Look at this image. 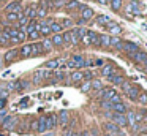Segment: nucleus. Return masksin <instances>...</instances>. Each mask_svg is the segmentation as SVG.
Masks as SVG:
<instances>
[{
  "instance_id": "41",
  "label": "nucleus",
  "mask_w": 147,
  "mask_h": 136,
  "mask_svg": "<svg viewBox=\"0 0 147 136\" xmlns=\"http://www.w3.org/2000/svg\"><path fill=\"white\" fill-rule=\"evenodd\" d=\"M16 38H18V41H19V43H24V41L27 40V33L24 30H19V32H18V35H16Z\"/></svg>"
},
{
  "instance_id": "52",
  "label": "nucleus",
  "mask_w": 147,
  "mask_h": 136,
  "mask_svg": "<svg viewBox=\"0 0 147 136\" xmlns=\"http://www.w3.org/2000/svg\"><path fill=\"white\" fill-rule=\"evenodd\" d=\"M8 117V111H7V108L5 109H0V120H5Z\"/></svg>"
},
{
  "instance_id": "17",
  "label": "nucleus",
  "mask_w": 147,
  "mask_h": 136,
  "mask_svg": "<svg viewBox=\"0 0 147 136\" xmlns=\"http://www.w3.org/2000/svg\"><path fill=\"white\" fill-rule=\"evenodd\" d=\"M57 127V114H49L46 116V128L48 130H54Z\"/></svg>"
},
{
  "instance_id": "24",
  "label": "nucleus",
  "mask_w": 147,
  "mask_h": 136,
  "mask_svg": "<svg viewBox=\"0 0 147 136\" xmlns=\"http://www.w3.org/2000/svg\"><path fill=\"white\" fill-rule=\"evenodd\" d=\"M52 44H54V47H60L63 46V38H62V33H54L51 38Z\"/></svg>"
},
{
  "instance_id": "33",
  "label": "nucleus",
  "mask_w": 147,
  "mask_h": 136,
  "mask_svg": "<svg viewBox=\"0 0 147 136\" xmlns=\"http://www.w3.org/2000/svg\"><path fill=\"white\" fill-rule=\"evenodd\" d=\"M18 19H19V14H18V13H7V16H5V21L11 22V24H16Z\"/></svg>"
},
{
  "instance_id": "10",
  "label": "nucleus",
  "mask_w": 147,
  "mask_h": 136,
  "mask_svg": "<svg viewBox=\"0 0 147 136\" xmlns=\"http://www.w3.org/2000/svg\"><path fill=\"white\" fill-rule=\"evenodd\" d=\"M2 125H3L5 130H8V131H11V130H14V127L18 125V119L13 116H8L5 120H2Z\"/></svg>"
},
{
  "instance_id": "15",
  "label": "nucleus",
  "mask_w": 147,
  "mask_h": 136,
  "mask_svg": "<svg viewBox=\"0 0 147 136\" xmlns=\"http://www.w3.org/2000/svg\"><path fill=\"white\" fill-rule=\"evenodd\" d=\"M81 19H84V21H90V19L95 16V11H93V8H90V6H84L82 9H81Z\"/></svg>"
},
{
  "instance_id": "39",
  "label": "nucleus",
  "mask_w": 147,
  "mask_h": 136,
  "mask_svg": "<svg viewBox=\"0 0 147 136\" xmlns=\"http://www.w3.org/2000/svg\"><path fill=\"white\" fill-rule=\"evenodd\" d=\"M136 101H139L141 104H147V92H142L141 90V93L138 95V100Z\"/></svg>"
},
{
  "instance_id": "43",
  "label": "nucleus",
  "mask_w": 147,
  "mask_h": 136,
  "mask_svg": "<svg viewBox=\"0 0 147 136\" xmlns=\"http://www.w3.org/2000/svg\"><path fill=\"white\" fill-rule=\"evenodd\" d=\"M62 38H63V44H70L71 43V38H70V30H65L63 33H62Z\"/></svg>"
},
{
  "instance_id": "31",
  "label": "nucleus",
  "mask_w": 147,
  "mask_h": 136,
  "mask_svg": "<svg viewBox=\"0 0 147 136\" xmlns=\"http://www.w3.org/2000/svg\"><path fill=\"white\" fill-rule=\"evenodd\" d=\"M70 38H71V43L70 44H73V46H78V44L81 43L79 37H78V33H76V28H71V30H70Z\"/></svg>"
},
{
  "instance_id": "61",
  "label": "nucleus",
  "mask_w": 147,
  "mask_h": 136,
  "mask_svg": "<svg viewBox=\"0 0 147 136\" xmlns=\"http://www.w3.org/2000/svg\"><path fill=\"white\" fill-rule=\"evenodd\" d=\"M144 71H146V73H147V65H144Z\"/></svg>"
},
{
  "instance_id": "14",
  "label": "nucleus",
  "mask_w": 147,
  "mask_h": 136,
  "mask_svg": "<svg viewBox=\"0 0 147 136\" xmlns=\"http://www.w3.org/2000/svg\"><path fill=\"white\" fill-rule=\"evenodd\" d=\"M84 81V73L81 70H74L73 73L70 74V82L71 84H81Z\"/></svg>"
},
{
  "instance_id": "4",
  "label": "nucleus",
  "mask_w": 147,
  "mask_h": 136,
  "mask_svg": "<svg viewBox=\"0 0 147 136\" xmlns=\"http://www.w3.org/2000/svg\"><path fill=\"white\" fill-rule=\"evenodd\" d=\"M103 128L106 130V133H111V135H115V136H123L117 125L114 122H105L103 123Z\"/></svg>"
},
{
  "instance_id": "7",
  "label": "nucleus",
  "mask_w": 147,
  "mask_h": 136,
  "mask_svg": "<svg viewBox=\"0 0 147 136\" xmlns=\"http://www.w3.org/2000/svg\"><path fill=\"white\" fill-rule=\"evenodd\" d=\"M139 93H141V87L138 84H131L130 89L127 90V97L130 98V100H133V101L138 100V95Z\"/></svg>"
},
{
  "instance_id": "5",
  "label": "nucleus",
  "mask_w": 147,
  "mask_h": 136,
  "mask_svg": "<svg viewBox=\"0 0 147 136\" xmlns=\"http://www.w3.org/2000/svg\"><path fill=\"white\" fill-rule=\"evenodd\" d=\"M68 122H70V112L68 111H60V112L57 114V123L62 127V128H65V127L68 125Z\"/></svg>"
},
{
  "instance_id": "42",
  "label": "nucleus",
  "mask_w": 147,
  "mask_h": 136,
  "mask_svg": "<svg viewBox=\"0 0 147 136\" xmlns=\"http://www.w3.org/2000/svg\"><path fill=\"white\" fill-rule=\"evenodd\" d=\"M81 92H82V93H87V92L90 90V81H82L81 82Z\"/></svg>"
},
{
  "instance_id": "16",
  "label": "nucleus",
  "mask_w": 147,
  "mask_h": 136,
  "mask_svg": "<svg viewBox=\"0 0 147 136\" xmlns=\"http://www.w3.org/2000/svg\"><path fill=\"white\" fill-rule=\"evenodd\" d=\"M109 46L114 47L115 51H120V52H123V40H120L119 37H111Z\"/></svg>"
},
{
  "instance_id": "40",
  "label": "nucleus",
  "mask_w": 147,
  "mask_h": 136,
  "mask_svg": "<svg viewBox=\"0 0 147 136\" xmlns=\"http://www.w3.org/2000/svg\"><path fill=\"white\" fill-rule=\"evenodd\" d=\"M67 3H68V0H54V2H52V6H54V8H63Z\"/></svg>"
},
{
  "instance_id": "59",
  "label": "nucleus",
  "mask_w": 147,
  "mask_h": 136,
  "mask_svg": "<svg viewBox=\"0 0 147 136\" xmlns=\"http://www.w3.org/2000/svg\"><path fill=\"white\" fill-rule=\"evenodd\" d=\"M71 136H81V133H78V131H73V133H71Z\"/></svg>"
},
{
  "instance_id": "28",
  "label": "nucleus",
  "mask_w": 147,
  "mask_h": 136,
  "mask_svg": "<svg viewBox=\"0 0 147 136\" xmlns=\"http://www.w3.org/2000/svg\"><path fill=\"white\" fill-rule=\"evenodd\" d=\"M109 21H111V19H109V16H106V14H100V16H96V18H95V22L98 25H101V27H105Z\"/></svg>"
},
{
  "instance_id": "37",
  "label": "nucleus",
  "mask_w": 147,
  "mask_h": 136,
  "mask_svg": "<svg viewBox=\"0 0 147 136\" xmlns=\"http://www.w3.org/2000/svg\"><path fill=\"white\" fill-rule=\"evenodd\" d=\"M30 85H32V82L29 79H19V92H24L27 89H30Z\"/></svg>"
},
{
  "instance_id": "25",
  "label": "nucleus",
  "mask_w": 147,
  "mask_h": 136,
  "mask_svg": "<svg viewBox=\"0 0 147 136\" xmlns=\"http://www.w3.org/2000/svg\"><path fill=\"white\" fill-rule=\"evenodd\" d=\"M112 112H115V114H125L127 112V106L123 104V101L122 103H117V104H112Z\"/></svg>"
},
{
  "instance_id": "20",
  "label": "nucleus",
  "mask_w": 147,
  "mask_h": 136,
  "mask_svg": "<svg viewBox=\"0 0 147 136\" xmlns=\"http://www.w3.org/2000/svg\"><path fill=\"white\" fill-rule=\"evenodd\" d=\"M114 71H115L114 63H106V65L101 66V76H106V78H108V76H111Z\"/></svg>"
},
{
  "instance_id": "8",
  "label": "nucleus",
  "mask_w": 147,
  "mask_h": 136,
  "mask_svg": "<svg viewBox=\"0 0 147 136\" xmlns=\"http://www.w3.org/2000/svg\"><path fill=\"white\" fill-rule=\"evenodd\" d=\"M70 60L73 62V65H74V68H76V70L84 68V60H86V57H84L82 54H73Z\"/></svg>"
},
{
  "instance_id": "55",
  "label": "nucleus",
  "mask_w": 147,
  "mask_h": 136,
  "mask_svg": "<svg viewBox=\"0 0 147 136\" xmlns=\"http://www.w3.org/2000/svg\"><path fill=\"white\" fill-rule=\"evenodd\" d=\"M74 130H71V128H68L67 131H63V136H71V133H73Z\"/></svg>"
},
{
  "instance_id": "58",
  "label": "nucleus",
  "mask_w": 147,
  "mask_h": 136,
  "mask_svg": "<svg viewBox=\"0 0 147 136\" xmlns=\"http://www.w3.org/2000/svg\"><path fill=\"white\" fill-rule=\"evenodd\" d=\"M2 66H3V59H2V55H0V70H2Z\"/></svg>"
},
{
  "instance_id": "36",
  "label": "nucleus",
  "mask_w": 147,
  "mask_h": 136,
  "mask_svg": "<svg viewBox=\"0 0 147 136\" xmlns=\"http://www.w3.org/2000/svg\"><path fill=\"white\" fill-rule=\"evenodd\" d=\"M33 30H36V19L29 21V22H27V25H26V28H24L26 33H30V32H33Z\"/></svg>"
},
{
  "instance_id": "54",
  "label": "nucleus",
  "mask_w": 147,
  "mask_h": 136,
  "mask_svg": "<svg viewBox=\"0 0 147 136\" xmlns=\"http://www.w3.org/2000/svg\"><path fill=\"white\" fill-rule=\"evenodd\" d=\"M7 108V98H0V109Z\"/></svg>"
},
{
  "instance_id": "3",
  "label": "nucleus",
  "mask_w": 147,
  "mask_h": 136,
  "mask_svg": "<svg viewBox=\"0 0 147 136\" xmlns=\"http://www.w3.org/2000/svg\"><path fill=\"white\" fill-rule=\"evenodd\" d=\"M133 62L136 63H142V65H147V52H144V51H138V52L131 54V55H128Z\"/></svg>"
},
{
  "instance_id": "18",
  "label": "nucleus",
  "mask_w": 147,
  "mask_h": 136,
  "mask_svg": "<svg viewBox=\"0 0 147 136\" xmlns=\"http://www.w3.org/2000/svg\"><path fill=\"white\" fill-rule=\"evenodd\" d=\"M63 62V59H54V60H48V62L45 63V66L43 68L46 70H57L59 66H60V63Z\"/></svg>"
},
{
  "instance_id": "49",
  "label": "nucleus",
  "mask_w": 147,
  "mask_h": 136,
  "mask_svg": "<svg viewBox=\"0 0 147 136\" xmlns=\"http://www.w3.org/2000/svg\"><path fill=\"white\" fill-rule=\"evenodd\" d=\"M30 130H32V131H36V130H38V119H33L32 122H30Z\"/></svg>"
},
{
  "instance_id": "29",
  "label": "nucleus",
  "mask_w": 147,
  "mask_h": 136,
  "mask_svg": "<svg viewBox=\"0 0 147 136\" xmlns=\"http://www.w3.org/2000/svg\"><path fill=\"white\" fill-rule=\"evenodd\" d=\"M7 44H10V35H8L7 30H2V33H0V46H7Z\"/></svg>"
},
{
  "instance_id": "44",
  "label": "nucleus",
  "mask_w": 147,
  "mask_h": 136,
  "mask_svg": "<svg viewBox=\"0 0 147 136\" xmlns=\"http://www.w3.org/2000/svg\"><path fill=\"white\" fill-rule=\"evenodd\" d=\"M74 28H76V33H78V37H79V40L87 35V28H84V27H74Z\"/></svg>"
},
{
  "instance_id": "38",
  "label": "nucleus",
  "mask_w": 147,
  "mask_h": 136,
  "mask_svg": "<svg viewBox=\"0 0 147 136\" xmlns=\"http://www.w3.org/2000/svg\"><path fill=\"white\" fill-rule=\"evenodd\" d=\"M40 35H43L45 38H48V35H51V28H49V25H45V27H40L38 28Z\"/></svg>"
},
{
  "instance_id": "60",
  "label": "nucleus",
  "mask_w": 147,
  "mask_h": 136,
  "mask_svg": "<svg viewBox=\"0 0 147 136\" xmlns=\"http://www.w3.org/2000/svg\"><path fill=\"white\" fill-rule=\"evenodd\" d=\"M103 136H115V135H111V133H105Z\"/></svg>"
},
{
  "instance_id": "51",
  "label": "nucleus",
  "mask_w": 147,
  "mask_h": 136,
  "mask_svg": "<svg viewBox=\"0 0 147 136\" xmlns=\"http://www.w3.org/2000/svg\"><path fill=\"white\" fill-rule=\"evenodd\" d=\"M101 108H103V109L111 111L112 109V103H111V101H101Z\"/></svg>"
},
{
  "instance_id": "26",
  "label": "nucleus",
  "mask_w": 147,
  "mask_h": 136,
  "mask_svg": "<svg viewBox=\"0 0 147 136\" xmlns=\"http://www.w3.org/2000/svg\"><path fill=\"white\" fill-rule=\"evenodd\" d=\"M48 131V128H46V116H41L38 119V130H36V133H46Z\"/></svg>"
},
{
  "instance_id": "46",
  "label": "nucleus",
  "mask_w": 147,
  "mask_h": 136,
  "mask_svg": "<svg viewBox=\"0 0 147 136\" xmlns=\"http://www.w3.org/2000/svg\"><path fill=\"white\" fill-rule=\"evenodd\" d=\"M130 85H131V82H130V81H127V79H125V81H123V82H122V84H120V85H119V87H120V89H122V90H123V92H125V93H127V90H128V89H130Z\"/></svg>"
},
{
  "instance_id": "35",
  "label": "nucleus",
  "mask_w": 147,
  "mask_h": 136,
  "mask_svg": "<svg viewBox=\"0 0 147 136\" xmlns=\"http://www.w3.org/2000/svg\"><path fill=\"white\" fill-rule=\"evenodd\" d=\"M79 5L81 3L78 2V0H68V3L65 5V9H67V11H73V9H78Z\"/></svg>"
},
{
  "instance_id": "57",
  "label": "nucleus",
  "mask_w": 147,
  "mask_h": 136,
  "mask_svg": "<svg viewBox=\"0 0 147 136\" xmlns=\"http://www.w3.org/2000/svg\"><path fill=\"white\" fill-rule=\"evenodd\" d=\"M98 3H101V5H108L109 3V0H96Z\"/></svg>"
},
{
  "instance_id": "62",
  "label": "nucleus",
  "mask_w": 147,
  "mask_h": 136,
  "mask_svg": "<svg viewBox=\"0 0 147 136\" xmlns=\"http://www.w3.org/2000/svg\"><path fill=\"white\" fill-rule=\"evenodd\" d=\"M0 2H7V0H0Z\"/></svg>"
},
{
  "instance_id": "9",
  "label": "nucleus",
  "mask_w": 147,
  "mask_h": 136,
  "mask_svg": "<svg viewBox=\"0 0 147 136\" xmlns=\"http://www.w3.org/2000/svg\"><path fill=\"white\" fill-rule=\"evenodd\" d=\"M139 51V46L133 41H123V52H127V55H131V54L138 52Z\"/></svg>"
},
{
  "instance_id": "2",
  "label": "nucleus",
  "mask_w": 147,
  "mask_h": 136,
  "mask_svg": "<svg viewBox=\"0 0 147 136\" xmlns=\"http://www.w3.org/2000/svg\"><path fill=\"white\" fill-rule=\"evenodd\" d=\"M19 57V51L14 47V49H10V51H7L5 52V55H3V62H5V65H11V63L14 62V60Z\"/></svg>"
},
{
  "instance_id": "6",
  "label": "nucleus",
  "mask_w": 147,
  "mask_h": 136,
  "mask_svg": "<svg viewBox=\"0 0 147 136\" xmlns=\"http://www.w3.org/2000/svg\"><path fill=\"white\" fill-rule=\"evenodd\" d=\"M108 81L111 82V84H114V85H120L122 82L125 81V76L122 74L120 71H117V70H115L111 76H108Z\"/></svg>"
},
{
  "instance_id": "21",
  "label": "nucleus",
  "mask_w": 147,
  "mask_h": 136,
  "mask_svg": "<svg viewBox=\"0 0 147 136\" xmlns=\"http://www.w3.org/2000/svg\"><path fill=\"white\" fill-rule=\"evenodd\" d=\"M87 38H89L90 44L98 46V40H100V33H96L95 30H87Z\"/></svg>"
},
{
  "instance_id": "56",
  "label": "nucleus",
  "mask_w": 147,
  "mask_h": 136,
  "mask_svg": "<svg viewBox=\"0 0 147 136\" xmlns=\"http://www.w3.org/2000/svg\"><path fill=\"white\" fill-rule=\"evenodd\" d=\"M81 136H90V131L89 130H84V131H81Z\"/></svg>"
},
{
  "instance_id": "45",
  "label": "nucleus",
  "mask_w": 147,
  "mask_h": 136,
  "mask_svg": "<svg viewBox=\"0 0 147 136\" xmlns=\"http://www.w3.org/2000/svg\"><path fill=\"white\" fill-rule=\"evenodd\" d=\"M41 37V35H40V32L38 30H33V32H30V33H27V38H29V40H38V38Z\"/></svg>"
},
{
  "instance_id": "19",
  "label": "nucleus",
  "mask_w": 147,
  "mask_h": 136,
  "mask_svg": "<svg viewBox=\"0 0 147 136\" xmlns=\"http://www.w3.org/2000/svg\"><path fill=\"white\" fill-rule=\"evenodd\" d=\"M30 51H32L30 57H38V55H41V54H45L40 43H32V44H30Z\"/></svg>"
},
{
  "instance_id": "47",
  "label": "nucleus",
  "mask_w": 147,
  "mask_h": 136,
  "mask_svg": "<svg viewBox=\"0 0 147 136\" xmlns=\"http://www.w3.org/2000/svg\"><path fill=\"white\" fill-rule=\"evenodd\" d=\"M60 25H62V28H68V27L73 25V21H71V19H63V21L60 22Z\"/></svg>"
},
{
  "instance_id": "53",
  "label": "nucleus",
  "mask_w": 147,
  "mask_h": 136,
  "mask_svg": "<svg viewBox=\"0 0 147 136\" xmlns=\"http://www.w3.org/2000/svg\"><path fill=\"white\" fill-rule=\"evenodd\" d=\"M93 65H96V66H103V65H105V60H103V59H96V60H93Z\"/></svg>"
},
{
  "instance_id": "30",
  "label": "nucleus",
  "mask_w": 147,
  "mask_h": 136,
  "mask_svg": "<svg viewBox=\"0 0 147 136\" xmlns=\"http://www.w3.org/2000/svg\"><path fill=\"white\" fill-rule=\"evenodd\" d=\"M109 5H111L112 11H120L122 5H123V0H109Z\"/></svg>"
},
{
  "instance_id": "48",
  "label": "nucleus",
  "mask_w": 147,
  "mask_h": 136,
  "mask_svg": "<svg viewBox=\"0 0 147 136\" xmlns=\"http://www.w3.org/2000/svg\"><path fill=\"white\" fill-rule=\"evenodd\" d=\"M109 101H111L112 104L122 103V97H120V95H119V93H115V95H114V97H112V98H111V100H109Z\"/></svg>"
},
{
  "instance_id": "50",
  "label": "nucleus",
  "mask_w": 147,
  "mask_h": 136,
  "mask_svg": "<svg viewBox=\"0 0 147 136\" xmlns=\"http://www.w3.org/2000/svg\"><path fill=\"white\" fill-rule=\"evenodd\" d=\"M84 73V81H92L93 79V73L92 71H82Z\"/></svg>"
},
{
  "instance_id": "11",
  "label": "nucleus",
  "mask_w": 147,
  "mask_h": 136,
  "mask_svg": "<svg viewBox=\"0 0 147 136\" xmlns=\"http://www.w3.org/2000/svg\"><path fill=\"white\" fill-rule=\"evenodd\" d=\"M105 27H106V30H109L112 35H114V37H117V35L122 33V27L117 24V22H114V21H109Z\"/></svg>"
},
{
  "instance_id": "22",
  "label": "nucleus",
  "mask_w": 147,
  "mask_h": 136,
  "mask_svg": "<svg viewBox=\"0 0 147 136\" xmlns=\"http://www.w3.org/2000/svg\"><path fill=\"white\" fill-rule=\"evenodd\" d=\"M40 44H41V47H43V52H51V51L54 49V44H52L51 38H43Z\"/></svg>"
},
{
  "instance_id": "12",
  "label": "nucleus",
  "mask_w": 147,
  "mask_h": 136,
  "mask_svg": "<svg viewBox=\"0 0 147 136\" xmlns=\"http://www.w3.org/2000/svg\"><path fill=\"white\" fill-rule=\"evenodd\" d=\"M48 3H46V0H43L41 3H40L38 6H36V18L38 19H45L46 14H48Z\"/></svg>"
},
{
  "instance_id": "63",
  "label": "nucleus",
  "mask_w": 147,
  "mask_h": 136,
  "mask_svg": "<svg viewBox=\"0 0 147 136\" xmlns=\"http://www.w3.org/2000/svg\"><path fill=\"white\" fill-rule=\"evenodd\" d=\"M0 136H3V135H0Z\"/></svg>"
},
{
  "instance_id": "1",
  "label": "nucleus",
  "mask_w": 147,
  "mask_h": 136,
  "mask_svg": "<svg viewBox=\"0 0 147 136\" xmlns=\"http://www.w3.org/2000/svg\"><path fill=\"white\" fill-rule=\"evenodd\" d=\"M49 76H51V71H49V70H46V68L35 70V71H33V74H32V84H35V85L41 84L45 79H49Z\"/></svg>"
},
{
  "instance_id": "27",
  "label": "nucleus",
  "mask_w": 147,
  "mask_h": 136,
  "mask_svg": "<svg viewBox=\"0 0 147 136\" xmlns=\"http://www.w3.org/2000/svg\"><path fill=\"white\" fill-rule=\"evenodd\" d=\"M109 41H111V35H100V40H98V46L101 47H109Z\"/></svg>"
},
{
  "instance_id": "13",
  "label": "nucleus",
  "mask_w": 147,
  "mask_h": 136,
  "mask_svg": "<svg viewBox=\"0 0 147 136\" xmlns=\"http://www.w3.org/2000/svg\"><path fill=\"white\" fill-rule=\"evenodd\" d=\"M5 13H22V6H21V3L19 2H11V3H8L7 6H5Z\"/></svg>"
},
{
  "instance_id": "23",
  "label": "nucleus",
  "mask_w": 147,
  "mask_h": 136,
  "mask_svg": "<svg viewBox=\"0 0 147 136\" xmlns=\"http://www.w3.org/2000/svg\"><path fill=\"white\" fill-rule=\"evenodd\" d=\"M18 51H19V57H21V59H29L30 54H32V51H30V44H22L21 49H18Z\"/></svg>"
},
{
  "instance_id": "34",
  "label": "nucleus",
  "mask_w": 147,
  "mask_h": 136,
  "mask_svg": "<svg viewBox=\"0 0 147 136\" xmlns=\"http://www.w3.org/2000/svg\"><path fill=\"white\" fill-rule=\"evenodd\" d=\"M49 28H51V33L52 35H54V33H62V30H63L62 25H60V22H55V21L49 25Z\"/></svg>"
},
{
  "instance_id": "32",
  "label": "nucleus",
  "mask_w": 147,
  "mask_h": 136,
  "mask_svg": "<svg viewBox=\"0 0 147 136\" xmlns=\"http://www.w3.org/2000/svg\"><path fill=\"white\" fill-rule=\"evenodd\" d=\"M90 89H92V90L100 92L103 89V82L100 81V79H92V81H90Z\"/></svg>"
}]
</instances>
